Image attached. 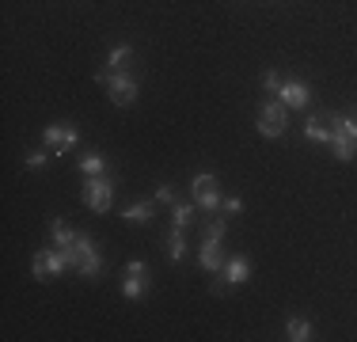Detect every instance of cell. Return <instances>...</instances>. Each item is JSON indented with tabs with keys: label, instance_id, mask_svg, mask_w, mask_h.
<instances>
[{
	"label": "cell",
	"instance_id": "cell-1",
	"mask_svg": "<svg viewBox=\"0 0 357 342\" xmlns=\"http://www.w3.org/2000/svg\"><path fill=\"white\" fill-rule=\"evenodd\" d=\"M65 255H69V267L80 270L84 278H99V270H103V259H99L96 244H91L88 236H76L69 247H61Z\"/></svg>",
	"mask_w": 357,
	"mask_h": 342
},
{
	"label": "cell",
	"instance_id": "cell-2",
	"mask_svg": "<svg viewBox=\"0 0 357 342\" xmlns=\"http://www.w3.org/2000/svg\"><path fill=\"white\" fill-rule=\"evenodd\" d=\"M285 126H289V107L282 99H266L259 107V122H255V130H259L262 137H282L285 133Z\"/></svg>",
	"mask_w": 357,
	"mask_h": 342
},
{
	"label": "cell",
	"instance_id": "cell-8",
	"mask_svg": "<svg viewBox=\"0 0 357 342\" xmlns=\"http://www.w3.org/2000/svg\"><path fill=\"white\" fill-rule=\"evenodd\" d=\"M202 270H206V274L225 270V251H220V239L217 236H202Z\"/></svg>",
	"mask_w": 357,
	"mask_h": 342
},
{
	"label": "cell",
	"instance_id": "cell-6",
	"mask_svg": "<svg viewBox=\"0 0 357 342\" xmlns=\"http://www.w3.org/2000/svg\"><path fill=\"white\" fill-rule=\"evenodd\" d=\"M190 194H194V205L206 213L220 209V194H217V175H209V171H198L190 183Z\"/></svg>",
	"mask_w": 357,
	"mask_h": 342
},
{
	"label": "cell",
	"instance_id": "cell-10",
	"mask_svg": "<svg viewBox=\"0 0 357 342\" xmlns=\"http://www.w3.org/2000/svg\"><path fill=\"white\" fill-rule=\"evenodd\" d=\"M331 149H335V156L342 164H350V160H357V137L342 133V130H331Z\"/></svg>",
	"mask_w": 357,
	"mask_h": 342
},
{
	"label": "cell",
	"instance_id": "cell-16",
	"mask_svg": "<svg viewBox=\"0 0 357 342\" xmlns=\"http://www.w3.org/2000/svg\"><path fill=\"white\" fill-rule=\"evenodd\" d=\"M50 239H54V247H69L76 239V232L65 225V221H54V225H50Z\"/></svg>",
	"mask_w": 357,
	"mask_h": 342
},
{
	"label": "cell",
	"instance_id": "cell-21",
	"mask_svg": "<svg viewBox=\"0 0 357 342\" xmlns=\"http://www.w3.org/2000/svg\"><path fill=\"white\" fill-rule=\"evenodd\" d=\"M190 221H194V205L175 202V205H172V225H175V228H186Z\"/></svg>",
	"mask_w": 357,
	"mask_h": 342
},
{
	"label": "cell",
	"instance_id": "cell-25",
	"mask_svg": "<svg viewBox=\"0 0 357 342\" xmlns=\"http://www.w3.org/2000/svg\"><path fill=\"white\" fill-rule=\"evenodd\" d=\"M282 76H278V73H262V88H266V91H282Z\"/></svg>",
	"mask_w": 357,
	"mask_h": 342
},
{
	"label": "cell",
	"instance_id": "cell-18",
	"mask_svg": "<svg viewBox=\"0 0 357 342\" xmlns=\"http://www.w3.org/2000/svg\"><path fill=\"white\" fill-rule=\"evenodd\" d=\"M183 255H186L183 228H172V239H167V259H172V262H183Z\"/></svg>",
	"mask_w": 357,
	"mask_h": 342
},
{
	"label": "cell",
	"instance_id": "cell-11",
	"mask_svg": "<svg viewBox=\"0 0 357 342\" xmlns=\"http://www.w3.org/2000/svg\"><path fill=\"white\" fill-rule=\"evenodd\" d=\"M248 278H251V262L243 259V255H236V259H225V281H228V285H243Z\"/></svg>",
	"mask_w": 357,
	"mask_h": 342
},
{
	"label": "cell",
	"instance_id": "cell-22",
	"mask_svg": "<svg viewBox=\"0 0 357 342\" xmlns=\"http://www.w3.org/2000/svg\"><path fill=\"white\" fill-rule=\"evenodd\" d=\"M46 160H50V149H35V152H27V168H31V171H42V168H46Z\"/></svg>",
	"mask_w": 357,
	"mask_h": 342
},
{
	"label": "cell",
	"instance_id": "cell-27",
	"mask_svg": "<svg viewBox=\"0 0 357 342\" xmlns=\"http://www.w3.org/2000/svg\"><path fill=\"white\" fill-rule=\"evenodd\" d=\"M126 274H144V262L141 259H130V262H126Z\"/></svg>",
	"mask_w": 357,
	"mask_h": 342
},
{
	"label": "cell",
	"instance_id": "cell-9",
	"mask_svg": "<svg viewBox=\"0 0 357 342\" xmlns=\"http://www.w3.org/2000/svg\"><path fill=\"white\" fill-rule=\"evenodd\" d=\"M278 96H282V103H285V107H296V110H301V107H308L312 91H308V84H301V80H285Z\"/></svg>",
	"mask_w": 357,
	"mask_h": 342
},
{
	"label": "cell",
	"instance_id": "cell-20",
	"mask_svg": "<svg viewBox=\"0 0 357 342\" xmlns=\"http://www.w3.org/2000/svg\"><path fill=\"white\" fill-rule=\"evenodd\" d=\"M103 171H107V160L103 156H96V152H91V156H84L80 160V175H103Z\"/></svg>",
	"mask_w": 357,
	"mask_h": 342
},
{
	"label": "cell",
	"instance_id": "cell-15",
	"mask_svg": "<svg viewBox=\"0 0 357 342\" xmlns=\"http://www.w3.org/2000/svg\"><path fill=\"white\" fill-rule=\"evenodd\" d=\"M130 57H133V46H126V42H122V46H114V50L107 54V73L126 68V61H130Z\"/></svg>",
	"mask_w": 357,
	"mask_h": 342
},
{
	"label": "cell",
	"instance_id": "cell-7",
	"mask_svg": "<svg viewBox=\"0 0 357 342\" xmlns=\"http://www.w3.org/2000/svg\"><path fill=\"white\" fill-rule=\"evenodd\" d=\"M65 270H73V267H69V255H65L61 247H57V251H38L35 262H31V274H35L38 281H50Z\"/></svg>",
	"mask_w": 357,
	"mask_h": 342
},
{
	"label": "cell",
	"instance_id": "cell-12",
	"mask_svg": "<svg viewBox=\"0 0 357 342\" xmlns=\"http://www.w3.org/2000/svg\"><path fill=\"white\" fill-rule=\"evenodd\" d=\"M152 205H156V202H133L130 209L122 213V221H130V225H149V221H152Z\"/></svg>",
	"mask_w": 357,
	"mask_h": 342
},
{
	"label": "cell",
	"instance_id": "cell-5",
	"mask_svg": "<svg viewBox=\"0 0 357 342\" xmlns=\"http://www.w3.org/2000/svg\"><path fill=\"white\" fill-rule=\"evenodd\" d=\"M76 141H80V133H76V126H65V122H54L46 126V133H42V144H46L54 156H65V152L76 149Z\"/></svg>",
	"mask_w": 357,
	"mask_h": 342
},
{
	"label": "cell",
	"instance_id": "cell-23",
	"mask_svg": "<svg viewBox=\"0 0 357 342\" xmlns=\"http://www.w3.org/2000/svg\"><path fill=\"white\" fill-rule=\"evenodd\" d=\"M220 209H225L228 217H240V213H243V198H220Z\"/></svg>",
	"mask_w": 357,
	"mask_h": 342
},
{
	"label": "cell",
	"instance_id": "cell-4",
	"mask_svg": "<svg viewBox=\"0 0 357 342\" xmlns=\"http://www.w3.org/2000/svg\"><path fill=\"white\" fill-rule=\"evenodd\" d=\"M107 96L114 107H130L133 99H137V76L126 73V68H118V73L107 76Z\"/></svg>",
	"mask_w": 357,
	"mask_h": 342
},
{
	"label": "cell",
	"instance_id": "cell-26",
	"mask_svg": "<svg viewBox=\"0 0 357 342\" xmlns=\"http://www.w3.org/2000/svg\"><path fill=\"white\" fill-rule=\"evenodd\" d=\"M156 202L160 205H175V194H172V186H167V183L156 186Z\"/></svg>",
	"mask_w": 357,
	"mask_h": 342
},
{
	"label": "cell",
	"instance_id": "cell-24",
	"mask_svg": "<svg viewBox=\"0 0 357 342\" xmlns=\"http://www.w3.org/2000/svg\"><path fill=\"white\" fill-rule=\"evenodd\" d=\"M206 236L225 239V221H220V217H209V221H206Z\"/></svg>",
	"mask_w": 357,
	"mask_h": 342
},
{
	"label": "cell",
	"instance_id": "cell-19",
	"mask_svg": "<svg viewBox=\"0 0 357 342\" xmlns=\"http://www.w3.org/2000/svg\"><path fill=\"white\" fill-rule=\"evenodd\" d=\"M331 130H342V133L357 137V110H350V114H335L331 118Z\"/></svg>",
	"mask_w": 357,
	"mask_h": 342
},
{
	"label": "cell",
	"instance_id": "cell-14",
	"mask_svg": "<svg viewBox=\"0 0 357 342\" xmlns=\"http://www.w3.org/2000/svg\"><path fill=\"white\" fill-rule=\"evenodd\" d=\"M304 137H308V141H319V144H331V126H323V118H308V122H304Z\"/></svg>",
	"mask_w": 357,
	"mask_h": 342
},
{
	"label": "cell",
	"instance_id": "cell-3",
	"mask_svg": "<svg viewBox=\"0 0 357 342\" xmlns=\"http://www.w3.org/2000/svg\"><path fill=\"white\" fill-rule=\"evenodd\" d=\"M110 202H114V183H110L107 175H91L88 183H84V205H88L91 213H107Z\"/></svg>",
	"mask_w": 357,
	"mask_h": 342
},
{
	"label": "cell",
	"instance_id": "cell-13",
	"mask_svg": "<svg viewBox=\"0 0 357 342\" xmlns=\"http://www.w3.org/2000/svg\"><path fill=\"white\" fill-rule=\"evenodd\" d=\"M285 339H293V342H308V339H312V323H308V320H301V315H293V320L285 323Z\"/></svg>",
	"mask_w": 357,
	"mask_h": 342
},
{
	"label": "cell",
	"instance_id": "cell-17",
	"mask_svg": "<svg viewBox=\"0 0 357 342\" xmlns=\"http://www.w3.org/2000/svg\"><path fill=\"white\" fill-rule=\"evenodd\" d=\"M144 289H149V281H144V274H126V285H122V293L130 297V301H137V297H144Z\"/></svg>",
	"mask_w": 357,
	"mask_h": 342
}]
</instances>
